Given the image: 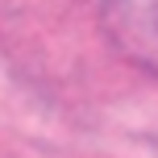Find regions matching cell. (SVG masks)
<instances>
[{
    "label": "cell",
    "mask_w": 158,
    "mask_h": 158,
    "mask_svg": "<svg viewBox=\"0 0 158 158\" xmlns=\"http://www.w3.org/2000/svg\"><path fill=\"white\" fill-rule=\"evenodd\" d=\"M100 25L125 63L158 75V0H104Z\"/></svg>",
    "instance_id": "cell-1"
}]
</instances>
